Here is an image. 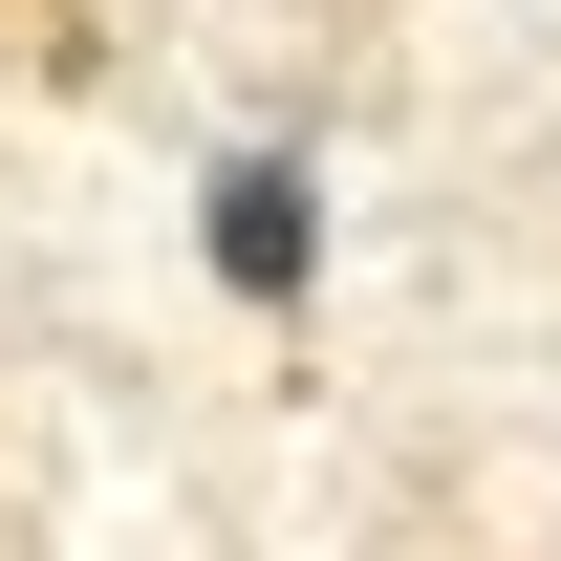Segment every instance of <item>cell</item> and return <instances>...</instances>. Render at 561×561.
Returning <instances> with one entry per match:
<instances>
[{"label": "cell", "instance_id": "cell-1", "mask_svg": "<svg viewBox=\"0 0 561 561\" xmlns=\"http://www.w3.org/2000/svg\"><path fill=\"white\" fill-rule=\"evenodd\" d=\"M195 238H216L238 302H302V280H324V173H302V151H216V173H195Z\"/></svg>", "mask_w": 561, "mask_h": 561}]
</instances>
